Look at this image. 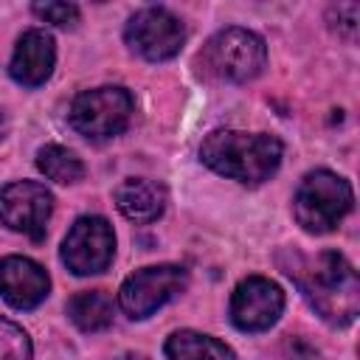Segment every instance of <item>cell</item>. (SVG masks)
<instances>
[{
  "instance_id": "cell-8",
  "label": "cell",
  "mask_w": 360,
  "mask_h": 360,
  "mask_svg": "<svg viewBox=\"0 0 360 360\" xmlns=\"http://www.w3.org/2000/svg\"><path fill=\"white\" fill-rule=\"evenodd\" d=\"M112 256L115 233L104 217H79L62 242V262L73 276L104 273Z\"/></svg>"
},
{
  "instance_id": "cell-12",
  "label": "cell",
  "mask_w": 360,
  "mask_h": 360,
  "mask_svg": "<svg viewBox=\"0 0 360 360\" xmlns=\"http://www.w3.org/2000/svg\"><path fill=\"white\" fill-rule=\"evenodd\" d=\"M53 65H56L53 37L42 28H31L17 39V48L8 62V73L22 87H39L51 79Z\"/></svg>"
},
{
  "instance_id": "cell-5",
  "label": "cell",
  "mask_w": 360,
  "mask_h": 360,
  "mask_svg": "<svg viewBox=\"0 0 360 360\" xmlns=\"http://www.w3.org/2000/svg\"><path fill=\"white\" fill-rule=\"evenodd\" d=\"M132 110H135V104H132L129 90L104 84V87L79 93L70 104L68 118L79 135H84L90 141H107V138L121 135L129 127Z\"/></svg>"
},
{
  "instance_id": "cell-1",
  "label": "cell",
  "mask_w": 360,
  "mask_h": 360,
  "mask_svg": "<svg viewBox=\"0 0 360 360\" xmlns=\"http://www.w3.org/2000/svg\"><path fill=\"white\" fill-rule=\"evenodd\" d=\"M287 273L295 278L304 298L323 321L335 326H346L354 321L360 309V281L343 253L323 250L315 259H301V264H290Z\"/></svg>"
},
{
  "instance_id": "cell-11",
  "label": "cell",
  "mask_w": 360,
  "mask_h": 360,
  "mask_svg": "<svg viewBox=\"0 0 360 360\" xmlns=\"http://www.w3.org/2000/svg\"><path fill=\"white\" fill-rule=\"evenodd\" d=\"M51 292L48 270L28 256L0 259V298L14 309H37Z\"/></svg>"
},
{
  "instance_id": "cell-6",
  "label": "cell",
  "mask_w": 360,
  "mask_h": 360,
  "mask_svg": "<svg viewBox=\"0 0 360 360\" xmlns=\"http://www.w3.org/2000/svg\"><path fill=\"white\" fill-rule=\"evenodd\" d=\"M188 273L180 264H155L135 270L118 290V304L132 321H143L186 292Z\"/></svg>"
},
{
  "instance_id": "cell-2",
  "label": "cell",
  "mask_w": 360,
  "mask_h": 360,
  "mask_svg": "<svg viewBox=\"0 0 360 360\" xmlns=\"http://www.w3.org/2000/svg\"><path fill=\"white\" fill-rule=\"evenodd\" d=\"M281 155L284 146L276 135L242 129H214L200 146V160L208 169L245 186L270 180L281 166Z\"/></svg>"
},
{
  "instance_id": "cell-17",
  "label": "cell",
  "mask_w": 360,
  "mask_h": 360,
  "mask_svg": "<svg viewBox=\"0 0 360 360\" xmlns=\"http://www.w3.org/2000/svg\"><path fill=\"white\" fill-rule=\"evenodd\" d=\"M0 360H34V346L28 332L3 315H0Z\"/></svg>"
},
{
  "instance_id": "cell-14",
  "label": "cell",
  "mask_w": 360,
  "mask_h": 360,
  "mask_svg": "<svg viewBox=\"0 0 360 360\" xmlns=\"http://www.w3.org/2000/svg\"><path fill=\"white\" fill-rule=\"evenodd\" d=\"M169 360H236L233 349L225 346L222 340L194 332V329H177L166 338L163 346Z\"/></svg>"
},
{
  "instance_id": "cell-3",
  "label": "cell",
  "mask_w": 360,
  "mask_h": 360,
  "mask_svg": "<svg viewBox=\"0 0 360 360\" xmlns=\"http://www.w3.org/2000/svg\"><path fill=\"white\" fill-rule=\"evenodd\" d=\"M354 194L349 180L329 169L309 172L292 197V214L295 222L309 233H329L338 228V222L352 211Z\"/></svg>"
},
{
  "instance_id": "cell-19",
  "label": "cell",
  "mask_w": 360,
  "mask_h": 360,
  "mask_svg": "<svg viewBox=\"0 0 360 360\" xmlns=\"http://www.w3.org/2000/svg\"><path fill=\"white\" fill-rule=\"evenodd\" d=\"M357 22H360V6L357 3H338L329 8V25H332V31H338V37L354 39Z\"/></svg>"
},
{
  "instance_id": "cell-4",
  "label": "cell",
  "mask_w": 360,
  "mask_h": 360,
  "mask_svg": "<svg viewBox=\"0 0 360 360\" xmlns=\"http://www.w3.org/2000/svg\"><path fill=\"white\" fill-rule=\"evenodd\" d=\"M267 45L248 28H225L214 34L200 51V70L219 82H250L264 70Z\"/></svg>"
},
{
  "instance_id": "cell-16",
  "label": "cell",
  "mask_w": 360,
  "mask_h": 360,
  "mask_svg": "<svg viewBox=\"0 0 360 360\" xmlns=\"http://www.w3.org/2000/svg\"><path fill=\"white\" fill-rule=\"evenodd\" d=\"M37 169L53 180V183H79L84 177V163L79 160L76 152H70L68 146H59V143H48L37 152Z\"/></svg>"
},
{
  "instance_id": "cell-15",
  "label": "cell",
  "mask_w": 360,
  "mask_h": 360,
  "mask_svg": "<svg viewBox=\"0 0 360 360\" xmlns=\"http://www.w3.org/2000/svg\"><path fill=\"white\" fill-rule=\"evenodd\" d=\"M68 318L82 332H104L115 318V304L104 290H82L68 301Z\"/></svg>"
},
{
  "instance_id": "cell-9",
  "label": "cell",
  "mask_w": 360,
  "mask_h": 360,
  "mask_svg": "<svg viewBox=\"0 0 360 360\" xmlns=\"http://www.w3.org/2000/svg\"><path fill=\"white\" fill-rule=\"evenodd\" d=\"M53 214V194L34 180H14L0 188V222L34 242L45 239Z\"/></svg>"
},
{
  "instance_id": "cell-10",
  "label": "cell",
  "mask_w": 360,
  "mask_h": 360,
  "mask_svg": "<svg viewBox=\"0 0 360 360\" xmlns=\"http://www.w3.org/2000/svg\"><path fill=\"white\" fill-rule=\"evenodd\" d=\"M284 312V290L264 278L248 276L236 284L231 295V321L242 332H264Z\"/></svg>"
},
{
  "instance_id": "cell-18",
  "label": "cell",
  "mask_w": 360,
  "mask_h": 360,
  "mask_svg": "<svg viewBox=\"0 0 360 360\" xmlns=\"http://www.w3.org/2000/svg\"><path fill=\"white\" fill-rule=\"evenodd\" d=\"M31 11L39 20H45L51 25H59V28H73L79 22V6H73V3H53V0H48V3H34Z\"/></svg>"
},
{
  "instance_id": "cell-13",
  "label": "cell",
  "mask_w": 360,
  "mask_h": 360,
  "mask_svg": "<svg viewBox=\"0 0 360 360\" xmlns=\"http://www.w3.org/2000/svg\"><path fill=\"white\" fill-rule=\"evenodd\" d=\"M115 205L132 222H155L166 211V188L146 177H129L115 188Z\"/></svg>"
},
{
  "instance_id": "cell-20",
  "label": "cell",
  "mask_w": 360,
  "mask_h": 360,
  "mask_svg": "<svg viewBox=\"0 0 360 360\" xmlns=\"http://www.w3.org/2000/svg\"><path fill=\"white\" fill-rule=\"evenodd\" d=\"M6 132H8V118H6V112L0 110V141L6 138Z\"/></svg>"
},
{
  "instance_id": "cell-7",
  "label": "cell",
  "mask_w": 360,
  "mask_h": 360,
  "mask_svg": "<svg viewBox=\"0 0 360 360\" xmlns=\"http://www.w3.org/2000/svg\"><path fill=\"white\" fill-rule=\"evenodd\" d=\"M127 45L149 62H166L180 53L186 42V25L163 6H146L135 11L124 28Z\"/></svg>"
}]
</instances>
